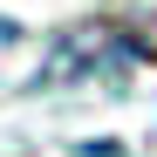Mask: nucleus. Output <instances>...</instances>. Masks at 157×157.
I'll list each match as a JSON object with an SVG mask.
<instances>
[{"label": "nucleus", "mask_w": 157, "mask_h": 157, "mask_svg": "<svg viewBox=\"0 0 157 157\" xmlns=\"http://www.w3.org/2000/svg\"><path fill=\"white\" fill-rule=\"evenodd\" d=\"M144 62H157V14H96L82 28L55 34L34 82H123Z\"/></svg>", "instance_id": "obj_1"}]
</instances>
